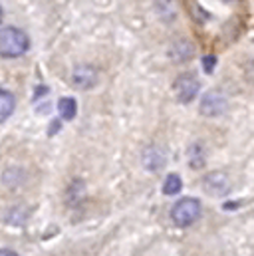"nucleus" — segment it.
I'll return each mask as SVG.
<instances>
[{"label": "nucleus", "mask_w": 254, "mask_h": 256, "mask_svg": "<svg viewBox=\"0 0 254 256\" xmlns=\"http://www.w3.org/2000/svg\"><path fill=\"white\" fill-rule=\"evenodd\" d=\"M72 80H74V84H76L78 88L90 90V88H94V86L98 84V70H96L94 66H88V64L78 66V68L74 70Z\"/></svg>", "instance_id": "obj_6"}, {"label": "nucleus", "mask_w": 254, "mask_h": 256, "mask_svg": "<svg viewBox=\"0 0 254 256\" xmlns=\"http://www.w3.org/2000/svg\"><path fill=\"white\" fill-rule=\"evenodd\" d=\"M30 48V38L24 30L16 26H6L0 30V56L2 58H18L26 54Z\"/></svg>", "instance_id": "obj_1"}, {"label": "nucleus", "mask_w": 254, "mask_h": 256, "mask_svg": "<svg viewBox=\"0 0 254 256\" xmlns=\"http://www.w3.org/2000/svg\"><path fill=\"white\" fill-rule=\"evenodd\" d=\"M2 16H4V12H2V6H0V22H2Z\"/></svg>", "instance_id": "obj_12"}, {"label": "nucleus", "mask_w": 254, "mask_h": 256, "mask_svg": "<svg viewBox=\"0 0 254 256\" xmlns=\"http://www.w3.org/2000/svg\"><path fill=\"white\" fill-rule=\"evenodd\" d=\"M0 256H18L14 250H10V248H0Z\"/></svg>", "instance_id": "obj_11"}, {"label": "nucleus", "mask_w": 254, "mask_h": 256, "mask_svg": "<svg viewBox=\"0 0 254 256\" xmlns=\"http://www.w3.org/2000/svg\"><path fill=\"white\" fill-rule=\"evenodd\" d=\"M200 202L196 198H190V196H185L181 200H177L171 208V218L173 222L179 226V228H187L190 224H194L198 218H200Z\"/></svg>", "instance_id": "obj_2"}, {"label": "nucleus", "mask_w": 254, "mask_h": 256, "mask_svg": "<svg viewBox=\"0 0 254 256\" xmlns=\"http://www.w3.org/2000/svg\"><path fill=\"white\" fill-rule=\"evenodd\" d=\"M14 108H16V98H14V94L0 88V124L6 122V120L14 114Z\"/></svg>", "instance_id": "obj_7"}, {"label": "nucleus", "mask_w": 254, "mask_h": 256, "mask_svg": "<svg viewBox=\"0 0 254 256\" xmlns=\"http://www.w3.org/2000/svg\"><path fill=\"white\" fill-rule=\"evenodd\" d=\"M183 189V181H181V177L179 175H169L167 179H165V183H163V192L165 194H177V192H181Z\"/></svg>", "instance_id": "obj_9"}, {"label": "nucleus", "mask_w": 254, "mask_h": 256, "mask_svg": "<svg viewBox=\"0 0 254 256\" xmlns=\"http://www.w3.org/2000/svg\"><path fill=\"white\" fill-rule=\"evenodd\" d=\"M204 191L212 196H224L230 192V181H228V175L226 173H220V171H214L210 175L204 177V183H202Z\"/></svg>", "instance_id": "obj_5"}, {"label": "nucleus", "mask_w": 254, "mask_h": 256, "mask_svg": "<svg viewBox=\"0 0 254 256\" xmlns=\"http://www.w3.org/2000/svg\"><path fill=\"white\" fill-rule=\"evenodd\" d=\"M212 66H214V58H204V68H206V72H210Z\"/></svg>", "instance_id": "obj_10"}, {"label": "nucleus", "mask_w": 254, "mask_h": 256, "mask_svg": "<svg viewBox=\"0 0 254 256\" xmlns=\"http://www.w3.org/2000/svg\"><path fill=\"white\" fill-rule=\"evenodd\" d=\"M173 90H175V96L181 104H189L196 98L198 90H200V82L192 76V74H181L175 84H173Z\"/></svg>", "instance_id": "obj_3"}, {"label": "nucleus", "mask_w": 254, "mask_h": 256, "mask_svg": "<svg viewBox=\"0 0 254 256\" xmlns=\"http://www.w3.org/2000/svg\"><path fill=\"white\" fill-rule=\"evenodd\" d=\"M58 112H60V118L70 122L76 118L78 114V106H76V100L74 98H62L60 104H58Z\"/></svg>", "instance_id": "obj_8"}, {"label": "nucleus", "mask_w": 254, "mask_h": 256, "mask_svg": "<svg viewBox=\"0 0 254 256\" xmlns=\"http://www.w3.org/2000/svg\"><path fill=\"white\" fill-rule=\"evenodd\" d=\"M226 112V98L220 92H208L200 102V114L206 118H218Z\"/></svg>", "instance_id": "obj_4"}]
</instances>
